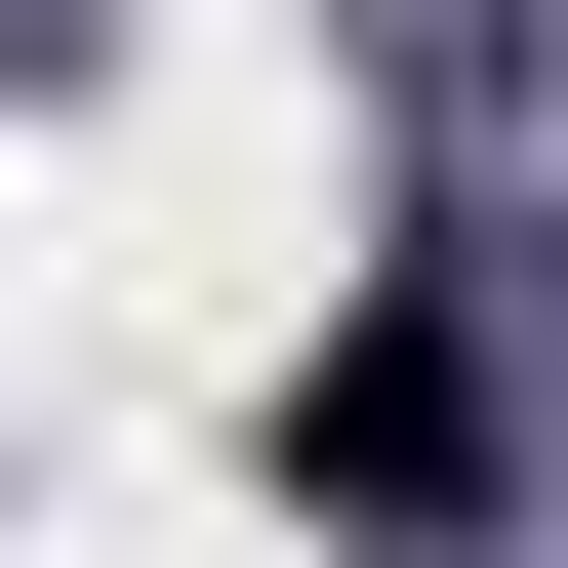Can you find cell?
Segmentation results:
<instances>
[{
	"label": "cell",
	"instance_id": "6da1fadb",
	"mask_svg": "<svg viewBox=\"0 0 568 568\" xmlns=\"http://www.w3.org/2000/svg\"><path fill=\"white\" fill-rule=\"evenodd\" d=\"M447 487H487V366H447V325L366 284V325L284 366V528H447Z\"/></svg>",
	"mask_w": 568,
	"mask_h": 568
}]
</instances>
